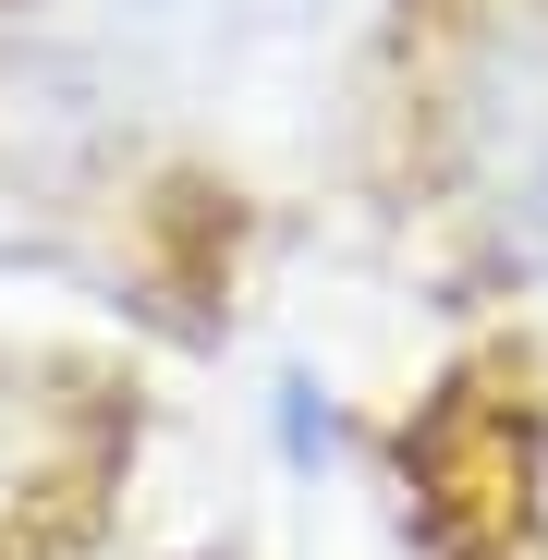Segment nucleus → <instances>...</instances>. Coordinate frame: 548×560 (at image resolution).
I'll return each instance as SVG.
<instances>
[{
  "mask_svg": "<svg viewBox=\"0 0 548 560\" xmlns=\"http://www.w3.org/2000/svg\"><path fill=\"white\" fill-rule=\"evenodd\" d=\"M268 439H281L293 476H329V463H341V390L305 378V365H281V390H268Z\"/></svg>",
  "mask_w": 548,
  "mask_h": 560,
  "instance_id": "7ed1b4c3",
  "label": "nucleus"
},
{
  "mask_svg": "<svg viewBox=\"0 0 548 560\" xmlns=\"http://www.w3.org/2000/svg\"><path fill=\"white\" fill-rule=\"evenodd\" d=\"M427 171L500 293L548 305V0H476L427 61Z\"/></svg>",
  "mask_w": 548,
  "mask_h": 560,
  "instance_id": "f257e3e1",
  "label": "nucleus"
},
{
  "mask_svg": "<svg viewBox=\"0 0 548 560\" xmlns=\"http://www.w3.org/2000/svg\"><path fill=\"white\" fill-rule=\"evenodd\" d=\"M61 439H73V415L25 378L13 353H0V548L25 536V512L61 488Z\"/></svg>",
  "mask_w": 548,
  "mask_h": 560,
  "instance_id": "f03ea898",
  "label": "nucleus"
}]
</instances>
